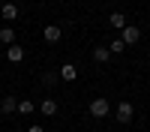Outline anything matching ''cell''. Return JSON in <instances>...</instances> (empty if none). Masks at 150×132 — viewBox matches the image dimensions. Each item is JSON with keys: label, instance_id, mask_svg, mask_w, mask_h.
<instances>
[{"label": "cell", "instance_id": "cell-1", "mask_svg": "<svg viewBox=\"0 0 150 132\" xmlns=\"http://www.w3.org/2000/svg\"><path fill=\"white\" fill-rule=\"evenodd\" d=\"M108 114H111V102L105 96H99V99L90 102V117H108Z\"/></svg>", "mask_w": 150, "mask_h": 132}, {"label": "cell", "instance_id": "cell-2", "mask_svg": "<svg viewBox=\"0 0 150 132\" xmlns=\"http://www.w3.org/2000/svg\"><path fill=\"white\" fill-rule=\"evenodd\" d=\"M120 39H123V45H135V42L141 39V30L135 27V24H126V27L120 30Z\"/></svg>", "mask_w": 150, "mask_h": 132}, {"label": "cell", "instance_id": "cell-3", "mask_svg": "<svg viewBox=\"0 0 150 132\" xmlns=\"http://www.w3.org/2000/svg\"><path fill=\"white\" fill-rule=\"evenodd\" d=\"M114 114H117V120H120V123H129V120H132V114H135V108H132L126 99H123V102L117 105V111H114Z\"/></svg>", "mask_w": 150, "mask_h": 132}, {"label": "cell", "instance_id": "cell-4", "mask_svg": "<svg viewBox=\"0 0 150 132\" xmlns=\"http://www.w3.org/2000/svg\"><path fill=\"white\" fill-rule=\"evenodd\" d=\"M60 36H63V33H60L57 24H48V27L42 30V39H45V42H51V45H54V42H60Z\"/></svg>", "mask_w": 150, "mask_h": 132}, {"label": "cell", "instance_id": "cell-5", "mask_svg": "<svg viewBox=\"0 0 150 132\" xmlns=\"http://www.w3.org/2000/svg\"><path fill=\"white\" fill-rule=\"evenodd\" d=\"M6 60H9V63H21V60H24V48L21 45H9L6 48Z\"/></svg>", "mask_w": 150, "mask_h": 132}, {"label": "cell", "instance_id": "cell-6", "mask_svg": "<svg viewBox=\"0 0 150 132\" xmlns=\"http://www.w3.org/2000/svg\"><path fill=\"white\" fill-rule=\"evenodd\" d=\"M0 15H3V21H6V24H9V21H15V18H18V6H15V3H3Z\"/></svg>", "mask_w": 150, "mask_h": 132}, {"label": "cell", "instance_id": "cell-7", "mask_svg": "<svg viewBox=\"0 0 150 132\" xmlns=\"http://www.w3.org/2000/svg\"><path fill=\"white\" fill-rule=\"evenodd\" d=\"M0 111H3V114L18 111V99H15V96H3V102H0Z\"/></svg>", "mask_w": 150, "mask_h": 132}, {"label": "cell", "instance_id": "cell-8", "mask_svg": "<svg viewBox=\"0 0 150 132\" xmlns=\"http://www.w3.org/2000/svg\"><path fill=\"white\" fill-rule=\"evenodd\" d=\"M39 111H42L45 117H54V114H57V102H54V99H42V102H39Z\"/></svg>", "mask_w": 150, "mask_h": 132}, {"label": "cell", "instance_id": "cell-9", "mask_svg": "<svg viewBox=\"0 0 150 132\" xmlns=\"http://www.w3.org/2000/svg\"><path fill=\"white\" fill-rule=\"evenodd\" d=\"M0 42H3L6 48H9V45H15V30H12V27H9V24H6V27H3V30H0Z\"/></svg>", "mask_w": 150, "mask_h": 132}, {"label": "cell", "instance_id": "cell-10", "mask_svg": "<svg viewBox=\"0 0 150 132\" xmlns=\"http://www.w3.org/2000/svg\"><path fill=\"white\" fill-rule=\"evenodd\" d=\"M60 78H63V81H75V78H78V69H75L72 63H66L63 69H60Z\"/></svg>", "mask_w": 150, "mask_h": 132}, {"label": "cell", "instance_id": "cell-11", "mask_svg": "<svg viewBox=\"0 0 150 132\" xmlns=\"http://www.w3.org/2000/svg\"><path fill=\"white\" fill-rule=\"evenodd\" d=\"M111 27H117V30H123V27H126V15H123V12H111Z\"/></svg>", "mask_w": 150, "mask_h": 132}, {"label": "cell", "instance_id": "cell-12", "mask_svg": "<svg viewBox=\"0 0 150 132\" xmlns=\"http://www.w3.org/2000/svg\"><path fill=\"white\" fill-rule=\"evenodd\" d=\"M108 57H111V51H108V48H102V45H99V48H93V60H96V63H105Z\"/></svg>", "mask_w": 150, "mask_h": 132}, {"label": "cell", "instance_id": "cell-13", "mask_svg": "<svg viewBox=\"0 0 150 132\" xmlns=\"http://www.w3.org/2000/svg\"><path fill=\"white\" fill-rule=\"evenodd\" d=\"M33 108H36V105H33L30 99H21V102H18V114H33Z\"/></svg>", "mask_w": 150, "mask_h": 132}, {"label": "cell", "instance_id": "cell-14", "mask_svg": "<svg viewBox=\"0 0 150 132\" xmlns=\"http://www.w3.org/2000/svg\"><path fill=\"white\" fill-rule=\"evenodd\" d=\"M108 51H111V54H123V51H126V45H123V39H114Z\"/></svg>", "mask_w": 150, "mask_h": 132}, {"label": "cell", "instance_id": "cell-15", "mask_svg": "<svg viewBox=\"0 0 150 132\" xmlns=\"http://www.w3.org/2000/svg\"><path fill=\"white\" fill-rule=\"evenodd\" d=\"M30 132H45V129L42 126H30Z\"/></svg>", "mask_w": 150, "mask_h": 132}]
</instances>
